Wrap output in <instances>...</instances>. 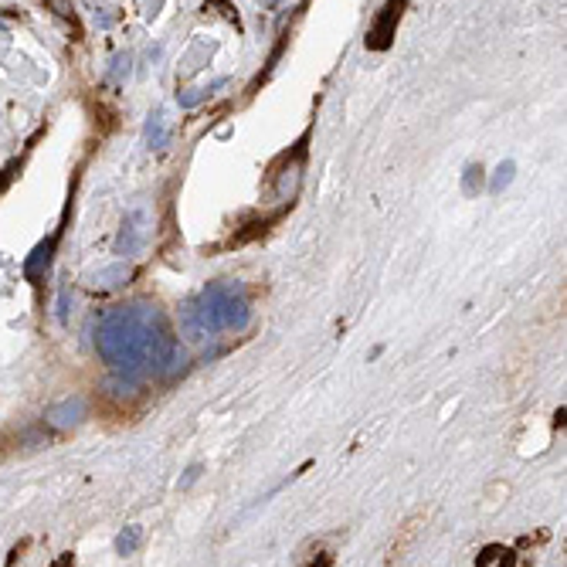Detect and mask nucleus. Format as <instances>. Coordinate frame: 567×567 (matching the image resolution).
<instances>
[{
	"instance_id": "423d86ee",
	"label": "nucleus",
	"mask_w": 567,
	"mask_h": 567,
	"mask_svg": "<svg viewBox=\"0 0 567 567\" xmlns=\"http://www.w3.org/2000/svg\"><path fill=\"white\" fill-rule=\"evenodd\" d=\"M48 251H51V244H41L38 251L31 255V262H28V276H38V269H41V262L48 265Z\"/></svg>"
},
{
	"instance_id": "39448f33",
	"label": "nucleus",
	"mask_w": 567,
	"mask_h": 567,
	"mask_svg": "<svg viewBox=\"0 0 567 567\" xmlns=\"http://www.w3.org/2000/svg\"><path fill=\"white\" fill-rule=\"evenodd\" d=\"M122 279H129V265H126V262H119L116 269H106V272H99L92 282H95V289H113V285H119Z\"/></svg>"
},
{
	"instance_id": "f03ea898",
	"label": "nucleus",
	"mask_w": 567,
	"mask_h": 567,
	"mask_svg": "<svg viewBox=\"0 0 567 567\" xmlns=\"http://www.w3.org/2000/svg\"><path fill=\"white\" fill-rule=\"evenodd\" d=\"M248 299L242 296V289L231 285H211L198 302H191L184 323L194 336H207L218 329H242L248 323Z\"/></svg>"
},
{
	"instance_id": "1a4fd4ad",
	"label": "nucleus",
	"mask_w": 567,
	"mask_h": 567,
	"mask_svg": "<svg viewBox=\"0 0 567 567\" xmlns=\"http://www.w3.org/2000/svg\"><path fill=\"white\" fill-rule=\"evenodd\" d=\"M309 567H316V561H313ZM320 567H329V554H323V557H320Z\"/></svg>"
},
{
	"instance_id": "6e6552de",
	"label": "nucleus",
	"mask_w": 567,
	"mask_h": 567,
	"mask_svg": "<svg viewBox=\"0 0 567 567\" xmlns=\"http://www.w3.org/2000/svg\"><path fill=\"white\" fill-rule=\"evenodd\" d=\"M198 472H201V465H191V469L184 472V483H180V486H191V483L198 479Z\"/></svg>"
},
{
	"instance_id": "0eeeda50",
	"label": "nucleus",
	"mask_w": 567,
	"mask_h": 567,
	"mask_svg": "<svg viewBox=\"0 0 567 567\" xmlns=\"http://www.w3.org/2000/svg\"><path fill=\"white\" fill-rule=\"evenodd\" d=\"M510 177H513V163H503V166L496 170V180H492V191H499L503 184H510Z\"/></svg>"
},
{
	"instance_id": "f257e3e1",
	"label": "nucleus",
	"mask_w": 567,
	"mask_h": 567,
	"mask_svg": "<svg viewBox=\"0 0 567 567\" xmlns=\"http://www.w3.org/2000/svg\"><path fill=\"white\" fill-rule=\"evenodd\" d=\"M99 350L122 374H136L150 364L166 367L177 361V347L166 336L157 309L153 313L116 309L99 329Z\"/></svg>"
},
{
	"instance_id": "7ed1b4c3",
	"label": "nucleus",
	"mask_w": 567,
	"mask_h": 567,
	"mask_svg": "<svg viewBox=\"0 0 567 567\" xmlns=\"http://www.w3.org/2000/svg\"><path fill=\"white\" fill-rule=\"evenodd\" d=\"M81 414H85V401L81 398H65V401H58L48 411V421L58 425V428H68V425L81 421Z\"/></svg>"
},
{
	"instance_id": "20e7f679",
	"label": "nucleus",
	"mask_w": 567,
	"mask_h": 567,
	"mask_svg": "<svg viewBox=\"0 0 567 567\" xmlns=\"http://www.w3.org/2000/svg\"><path fill=\"white\" fill-rule=\"evenodd\" d=\"M140 540H143V530H140V527H126L119 537H116V554H119V557H129V554L140 547Z\"/></svg>"
}]
</instances>
